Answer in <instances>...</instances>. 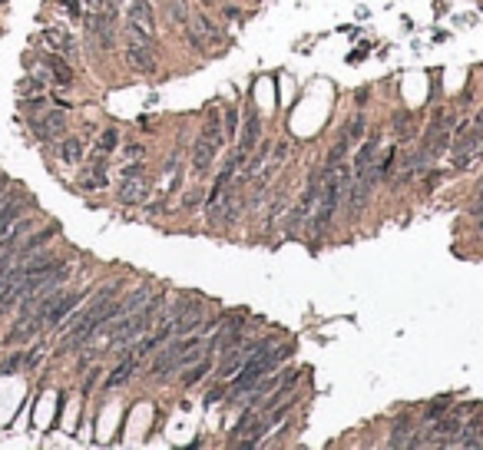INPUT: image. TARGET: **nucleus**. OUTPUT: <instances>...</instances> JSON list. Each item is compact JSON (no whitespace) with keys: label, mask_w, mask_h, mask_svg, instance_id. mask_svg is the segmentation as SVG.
<instances>
[{"label":"nucleus","mask_w":483,"mask_h":450,"mask_svg":"<svg viewBox=\"0 0 483 450\" xmlns=\"http://www.w3.org/2000/svg\"><path fill=\"white\" fill-rule=\"evenodd\" d=\"M163 301H166V295H149L132 315H126V318H119L116 324H110L113 348H126L132 341H139L149 328H156V318H159V311H163Z\"/></svg>","instance_id":"f257e3e1"},{"label":"nucleus","mask_w":483,"mask_h":450,"mask_svg":"<svg viewBox=\"0 0 483 450\" xmlns=\"http://www.w3.org/2000/svg\"><path fill=\"white\" fill-rule=\"evenodd\" d=\"M239 182L232 179L228 186L212 189L209 192V202H205V222L209 225H232L239 219Z\"/></svg>","instance_id":"f03ea898"},{"label":"nucleus","mask_w":483,"mask_h":450,"mask_svg":"<svg viewBox=\"0 0 483 450\" xmlns=\"http://www.w3.org/2000/svg\"><path fill=\"white\" fill-rule=\"evenodd\" d=\"M318 196H321V172H315V176L308 179V186H305V192L298 196V202L288 209V215H285V235H298V232L305 228L308 215L315 212Z\"/></svg>","instance_id":"7ed1b4c3"},{"label":"nucleus","mask_w":483,"mask_h":450,"mask_svg":"<svg viewBox=\"0 0 483 450\" xmlns=\"http://www.w3.org/2000/svg\"><path fill=\"white\" fill-rule=\"evenodd\" d=\"M126 27L130 37L156 43V10L149 0H126Z\"/></svg>","instance_id":"20e7f679"},{"label":"nucleus","mask_w":483,"mask_h":450,"mask_svg":"<svg viewBox=\"0 0 483 450\" xmlns=\"http://www.w3.org/2000/svg\"><path fill=\"white\" fill-rule=\"evenodd\" d=\"M123 60L130 67L132 73L139 76H152L159 70V56H156V43H146V40H136L130 37L126 47H123Z\"/></svg>","instance_id":"39448f33"},{"label":"nucleus","mask_w":483,"mask_h":450,"mask_svg":"<svg viewBox=\"0 0 483 450\" xmlns=\"http://www.w3.org/2000/svg\"><path fill=\"white\" fill-rule=\"evenodd\" d=\"M219 27L212 23V20L205 17V14H196L192 20H186V43L192 50H199V54H212L215 47H219Z\"/></svg>","instance_id":"423d86ee"},{"label":"nucleus","mask_w":483,"mask_h":450,"mask_svg":"<svg viewBox=\"0 0 483 450\" xmlns=\"http://www.w3.org/2000/svg\"><path fill=\"white\" fill-rule=\"evenodd\" d=\"M483 152V130L470 123V130L460 132L450 146V159H453V169H467L473 159H480Z\"/></svg>","instance_id":"0eeeda50"},{"label":"nucleus","mask_w":483,"mask_h":450,"mask_svg":"<svg viewBox=\"0 0 483 450\" xmlns=\"http://www.w3.org/2000/svg\"><path fill=\"white\" fill-rule=\"evenodd\" d=\"M192 348H196V341H189V338L166 344V348H163V355H156L152 368H149V375H152V377H169L176 368H182V355L192 351Z\"/></svg>","instance_id":"6e6552de"},{"label":"nucleus","mask_w":483,"mask_h":450,"mask_svg":"<svg viewBox=\"0 0 483 450\" xmlns=\"http://www.w3.org/2000/svg\"><path fill=\"white\" fill-rule=\"evenodd\" d=\"M30 130H34V136H37L40 143H50V139H56V136L67 132V116L56 110L47 113V116H34V119H30Z\"/></svg>","instance_id":"1a4fd4ad"},{"label":"nucleus","mask_w":483,"mask_h":450,"mask_svg":"<svg viewBox=\"0 0 483 450\" xmlns=\"http://www.w3.org/2000/svg\"><path fill=\"white\" fill-rule=\"evenodd\" d=\"M83 301V292H73V295H56L54 308L47 311V318H43V324H50V328H60L63 321L70 318L76 311V305Z\"/></svg>","instance_id":"9d476101"},{"label":"nucleus","mask_w":483,"mask_h":450,"mask_svg":"<svg viewBox=\"0 0 483 450\" xmlns=\"http://www.w3.org/2000/svg\"><path fill=\"white\" fill-rule=\"evenodd\" d=\"M215 152H219V150H215L209 139L199 136V139L192 143V152H189V169H192L196 176H205V172L212 169V163H215Z\"/></svg>","instance_id":"9b49d317"},{"label":"nucleus","mask_w":483,"mask_h":450,"mask_svg":"<svg viewBox=\"0 0 483 450\" xmlns=\"http://www.w3.org/2000/svg\"><path fill=\"white\" fill-rule=\"evenodd\" d=\"M377 150H381L377 136H368V139L361 143V150H357V156H354V163H351V176H354V179H357V176H368V172H374Z\"/></svg>","instance_id":"f8f14e48"},{"label":"nucleus","mask_w":483,"mask_h":450,"mask_svg":"<svg viewBox=\"0 0 483 450\" xmlns=\"http://www.w3.org/2000/svg\"><path fill=\"white\" fill-rule=\"evenodd\" d=\"M259 143H261V116L255 110H248L245 113V126H242L239 150L245 152V156H252V152L259 150Z\"/></svg>","instance_id":"ddd939ff"},{"label":"nucleus","mask_w":483,"mask_h":450,"mask_svg":"<svg viewBox=\"0 0 483 450\" xmlns=\"http://www.w3.org/2000/svg\"><path fill=\"white\" fill-rule=\"evenodd\" d=\"M23 212H27V199H23V192L3 196V202H0V235H3V232H7L10 225L17 222Z\"/></svg>","instance_id":"4468645a"},{"label":"nucleus","mask_w":483,"mask_h":450,"mask_svg":"<svg viewBox=\"0 0 483 450\" xmlns=\"http://www.w3.org/2000/svg\"><path fill=\"white\" fill-rule=\"evenodd\" d=\"M40 324H43L40 315H23V318L14 324V331L3 335V344H23V341H30L34 335H40Z\"/></svg>","instance_id":"2eb2a0df"},{"label":"nucleus","mask_w":483,"mask_h":450,"mask_svg":"<svg viewBox=\"0 0 483 450\" xmlns=\"http://www.w3.org/2000/svg\"><path fill=\"white\" fill-rule=\"evenodd\" d=\"M149 196V179L146 172H139V176H130V179H123V189H119V202H126V206H136V202H143Z\"/></svg>","instance_id":"dca6fc26"},{"label":"nucleus","mask_w":483,"mask_h":450,"mask_svg":"<svg viewBox=\"0 0 483 450\" xmlns=\"http://www.w3.org/2000/svg\"><path fill=\"white\" fill-rule=\"evenodd\" d=\"M136 368H139V361L132 355H119L116 361V368H113L110 375H106V391H116V388H123L132 375H136Z\"/></svg>","instance_id":"f3484780"},{"label":"nucleus","mask_w":483,"mask_h":450,"mask_svg":"<svg viewBox=\"0 0 483 450\" xmlns=\"http://www.w3.org/2000/svg\"><path fill=\"white\" fill-rule=\"evenodd\" d=\"M83 152H86V139H83V136H67V139H60V146H56V156H60L67 166H80V163H83Z\"/></svg>","instance_id":"a211bd4d"},{"label":"nucleus","mask_w":483,"mask_h":450,"mask_svg":"<svg viewBox=\"0 0 483 450\" xmlns=\"http://www.w3.org/2000/svg\"><path fill=\"white\" fill-rule=\"evenodd\" d=\"M199 136L209 139L215 150H222L225 143H228V139H225V126H222V113H219V110L209 113V116L202 119V132H199Z\"/></svg>","instance_id":"6ab92c4d"},{"label":"nucleus","mask_w":483,"mask_h":450,"mask_svg":"<svg viewBox=\"0 0 483 450\" xmlns=\"http://www.w3.org/2000/svg\"><path fill=\"white\" fill-rule=\"evenodd\" d=\"M80 186H83V189H106V186H110L106 159H96L90 169H83V176H80Z\"/></svg>","instance_id":"aec40b11"},{"label":"nucleus","mask_w":483,"mask_h":450,"mask_svg":"<svg viewBox=\"0 0 483 450\" xmlns=\"http://www.w3.org/2000/svg\"><path fill=\"white\" fill-rule=\"evenodd\" d=\"M47 67H50V73H54V80L60 83V86H73V70L67 67V60H63L60 54L47 56Z\"/></svg>","instance_id":"412c9836"},{"label":"nucleus","mask_w":483,"mask_h":450,"mask_svg":"<svg viewBox=\"0 0 483 450\" xmlns=\"http://www.w3.org/2000/svg\"><path fill=\"white\" fill-rule=\"evenodd\" d=\"M116 146H119V132L103 130L99 132V139H96V146H93V159H106L110 152H116Z\"/></svg>","instance_id":"4be33fe9"},{"label":"nucleus","mask_w":483,"mask_h":450,"mask_svg":"<svg viewBox=\"0 0 483 450\" xmlns=\"http://www.w3.org/2000/svg\"><path fill=\"white\" fill-rule=\"evenodd\" d=\"M364 130H368V116H364V113H357V116H351V123L344 126V132H341V136H344V139L354 146V143H361Z\"/></svg>","instance_id":"5701e85b"},{"label":"nucleus","mask_w":483,"mask_h":450,"mask_svg":"<svg viewBox=\"0 0 483 450\" xmlns=\"http://www.w3.org/2000/svg\"><path fill=\"white\" fill-rule=\"evenodd\" d=\"M47 43L54 47L56 54H70V56L76 54V43L67 37V34H56V30H50V34H47Z\"/></svg>","instance_id":"b1692460"},{"label":"nucleus","mask_w":483,"mask_h":450,"mask_svg":"<svg viewBox=\"0 0 483 450\" xmlns=\"http://www.w3.org/2000/svg\"><path fill=\"white\" fill-rule=\"evenodd\" d=\"M242 364H245V348H242V351L239 348H228V357H225V364L219 368V377H228L235 368H242Z\"/></svg>","instance_id":"393cba45"},{"label":"nucleus","mask_w":483,"mask_h":450,"mask_svg":"<svg viewBox=\"0 0 483 450\" xmlns=\"http://www.w3.org/2000/svg\"><path fill=\"white\" fill-rule=\"evenodd\" d=\"M390 447H408L410 444V421H401L394 431H390Z\"/></svg>","instance_id":"a878e982"},{"label":"nucleus","mask_w":483,"mask_h":450,"mask_svg":"<svg viewBox=\"0 0 483 450\" xmlns=\"http://www.w3.org/2000/svg\"><path fill=\"white\" fill-rule=\"evenodd\" d=\"M348 150H351V143L341 136L335 146H331V152H328V159H325V166H338V163H344V156H348Z\"/></svg>","instance_id":"bb28decb"},{"label":"nucleus","mask_w":483,"mask_h":450,"mask_svg":"<svg viewBox=\"0 0 483 450\" xmlns=\"http://www.w3.org/2000/svg\"><path fill=\"white\" fill-rule=\"evenodd\" d=\"M281 209H285V189H279V192L272 196V209H268V215H265V228L275 225V219L281 215Z\"/></svg>","instance_id":"cd10ccee"},{"label":"nucleus","mask_w":483,"mask_h":450,"mask_svg":"<svg viewBox=\"0 0 483 450\" xmlns=\"http://www.w3.org/2000/svg\"><path fill=\"white\" fill-rule=\"evenodd\" d=\"M23 361H27V351L10 355L7 361H0V375H17V371H23Z\"/></svg>","instance_id":"c85d7f7f"},{"label":"nucleus","mask_w":483,"mask_h":450,"mask_svg":"<svg viewBox=\"0 0 483 450\" xmlns=\"http://www.w3.org/2000/svg\"><path fill=\"white\" fill-rule=\"evenodd\" d=\"M17 301H20V285H14V288H3V292H0V315H3V311H10Z\"/></svg>","instance_id":"c756f323"},{"label":"nucleus","mask_w":483,"mask_h":450,"mask_svg":"<svg viewBox=\"0 0 483 450\" xmlns=\"http://www.w3.org/2000/svg\"><path fill=\"white\" fill-rule=\"evenodd\" d=\"M209 368H212V364H209L205 357H199V361L192 364V371H186V377H182V381H186V384H196L199 377H205V375H209Z\"/></svg>","instance_id":"7c9ffc66"},{"label":"nucleus","mask_w":483,"mask_h":450,"mask_svg":"<svg viewBox=\"0 0 483 450\" xmlns=\"http://www.w3.org/2000/svg\"><path fill=\"white\" fill-rule=\"evenodd\" d=\"M139 172H146V163H143V159H139V163H130V166H123L119 176H123V179H130V176H139Z\"/></svg>","instance_id":"2f4dec72"},{"label":"nucleus","mask_w":483,"mask_h":450,"mask_svg":"<svg viewBox=\"0 0 483 450\" xmlns=\"http://www.w3.org/2000/svg\"><path fill=\"white\" fill-rule=\"evenodd\" d=\"M447 411H450L447 404H430V411L424 414V421H430V424H434V421H437V417H444Z\"/></svg>","instance_id":"473e14b6"},{"label":"nucleus","mask_w":483,"mask_h":450,"mask_svg":"<svg viewBox=\"0 0 483 450\" xmlns=\"http://www.w3.org/2000/svg\"><path fill=\"white\" fill-rule=\"evenodd\" d=\"M199 202H202V192H199V189H192V192H186V199H182V206H186V209H196V206H199Z\"/></svg>","instance_id":"72a5a7b5"},{"label":"nucleus","mask_w":483,"mask_h":450,"mask_svg":"<svg viewBox=\"0 0 483 450\" xmlns=\"http://www.w3.org/2000/svg\"><path fill=\"white\" fill-rule=\"evenodd\" d=\"M470 215H473V219H480V215H483V192H480V199L470 206Z\"/></svg>","instance_id":"f704fd0d"},{"label":"nucleus","mask_w":483,"mask_h":450,"mask_svg":"<svg viewBox=\"0 0 483 450\" xmlns=\"http://www.w3.org/2000/svg\"><path fill=\"white\" fill-rule=\"evenodd\" d=\"M222 388H219V391H212V394H209V397H205V404H215V401H219V397H222Z\"/></svg>","instance_id":"c9c22d12"},{"label":"nucleus","mask_w":483,"mask_h":450,"mask_svg":"<svg viewBox=\"0 0 483 450\" xmlns=\"http://www.w3.org/2000/svg\"><path fill=\"white\" fill-rule=\"evenodd\" d=\"M126 152H130V156H139V159H143V152H146V150H143V146H130Z\"/></svg>","instance_id":"e433bc0d"},{"label":"nucleus","mask_w":483,"mask_h":450,"mask_svg":"<svg viewBox=\"0 0 483 450\" xmlns=\"http://www.w3.org/2000/svg\"><path fill=\"white\" fill-rule=\"evenodd\" d=\"M202 3H205V7H212V3H215V0H202Z\"/></svg>","instance_id":"4c0bfd02"}]
</instances>
